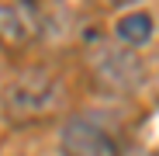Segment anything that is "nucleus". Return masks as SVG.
<instances>
[{
  "instance_id": "obj_1",
  "label": "nucleus",
  "mask_w": 159,
  "mask_h": 156,
  "mask_svg": "<svg viewBox=\"0 0 159 156\" xmlns=\"http://www.w3.org/2000/svg\"><path fill=\"white\" fill-rule=\"evenodd\" d=\"M4 115L11 121H42L62 111L66 104V76L48 66V63H31L21 66L11 80L4 83Z\"/></svg>"
},
{
  "instance_id": "obj_2",
  "label": "nucleus",
  "mask_w": 159,
  "mask_h": 156,
  "mask_svg": "<svg viewBox=\"0 0 159 156\" xmlns=\"http://www.w3.org/2000/svg\"><path fill=\"white\" fill-rule=\"evenodd\" d=\"M87 69L90 80L114 97H135L152 83V66L145 63V52H135L111 35L87 38Z\"/></svg>"
},
{
  "instance_id": "obj_3",
  "label": "nucleus",
  "mask_w": 159,
  "mask_h": 156,
  "mask_svg": "<svg viewBox=\"0 0 159 156\" xmlns=\"http://www.w3.org/2000/svg\"><path fill=\"white\" fill-rule=\"evenodd\" d=\"M45 35V11L38 0H0V49L28 52Z\"/></svg>"
},
{
  "instance_id": "obj_4",
  "label": "nucleus",
  "mask_w": 159,
  "mask_h": 156,
  "mask_svg": "<svg viewBox=\"0 0 159 156\" xmlns=\"http://www.w3.org/2000/svg\"><path fill=\"white\" fill-rule=\"evenodd\" d=\"M59 156H121V146L97 118L69 115L59 125Z\"/></svg>"
},
{
  "instance_id": "obj_5",
  "label": "nucleus",
  "mask_w": 159,
  "mask_h": 156,
  "mask_svg": "<svg viewBox=\"0 0 159 156\" xmlns=\"http://www.w3.org/2000/svg\"><path fill=\"white\" fill-rule=\"evenodd\" d=\"M111 38L128 45V49H135V52H145V49L156 45V17L149 11H125L114 21Z\"/></svg>"
},
{
  "instance_id": "obj_6",
  "label": "nucleus",
  "mask_w": 159,
  "mask_h": 156,
  "mask_svg": "<svg viewBox=\"0 0 159 156\" xmlns=\"http://www.w3.org/2000/svg\"><path fill=\"white\" fill-rule=\"evenodd\" d=\"M104 7H111V11H121V7H131V4H139V0H100Z\"/></svg>"
},
{
  "instance_id": "obj_7",
  "label": "nucleus",
  "mask_w": 159,
  "mask_h": 156,
  "mask_svg": "<svg viewBox=\"0 0 159 156\" xmlns=\"http://www.w3.org/2000/svg\"><path fill=\"white\" fill-rule=\"evenodd\" d=\"M121 156H156V149H145V146H139V149H121Z\"/></svg>"
}]
</instances>
